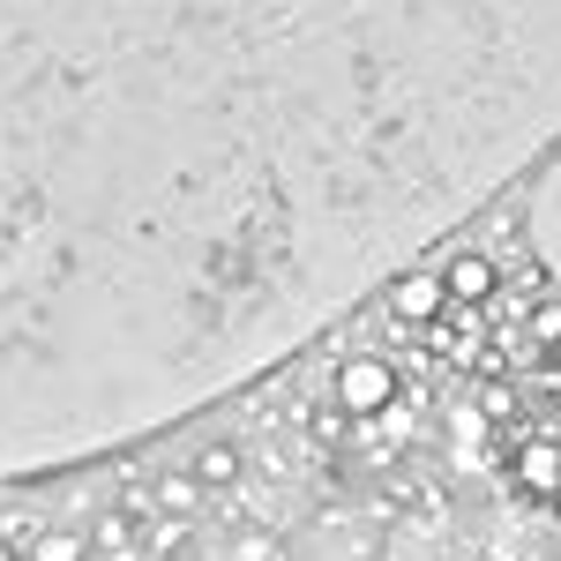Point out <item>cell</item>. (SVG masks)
Here are the masks:
<instances>
[{"instance_id": "obj_1", "label": "cell", "mask_w": 561, "mask_h": 561, "mask_svg": "<svg viewBox=\"0 0 561 561\" xmlns=\"http://www.w3.org/2000/svg\"><path fill=\"white\" fill-rule=\"evenodd\" d=\"M397 397H404V382H397V367L382 352H352L337 367V412H352V420H382Z\"/></svg>"}, {"instance_id": "obj_2", "label": "cell", "mask_w": 561, "mask_h": 561, "mask_svg": "<svg viewBox=\"0 0 561 561\" xmlns=\"http://www.w3.org/2000/svg\"><path fill=\"white\" fill-rule=\"evenodd\" d=\"M382 307H389V322H404V330H427V322H442V307H449L442 262H412V270H397V277L382 285Z\"/></svg>"}, {"instance_id": "obj_3", "label": "cell", "mask_w": 561, "mask_h": 561, "mask_svg": "<svg viewBox=\"0 0 561 561\" xmlns=\"http://www.w3.org/2000/svg\"><path fill=\"white\" fill-rule=\"evenodd\" d=\"M442 285H449V307H486L502 293V262L486 248H457V255H442Z\"/></svg>"}, {"instance_id": "obj_4", "label": "cell", "mask_w": 561, "mask_h": 561, "mask_svg": "<svg viewBox=\"0 0 561 561\" xmlns=\"http://www.w3.org/2000/svg\"><path fill=\"white\" fill-rule=\"evenodd\" d=\"M510 479H517L531 502H561V442H524L517 449V465H510Z\"/></svg>"}, {"instance_id": "obj_5", "label": "cell", "mask_w": 561, "mask_h": 561, "mask_svg": "<svg viewBox=\"0 0 561 561\" xmlns=\"http://www.w3.org/2000/svg\"><path fill=\"white\" fill-rule=\"evenodd\" d=\"M187 472H195L203 494H225V486H240V479H248V457H240V442H195Z\"/></svg>"}, {"instance_id": "obj_6", "label": "cell", "mask_w": 561, "mask_h": 561, "mask_svg": "<svg viewBox=\"0 0 561 561\" xmlns=\"http://www.w3.org/2000/svg\"><path fill=\"white\" fill-rule=\"evenodd\" d=\"M531 248H539V262L554 270V285H561V165L547 173L539 203H531Z\"/></svg>"}, {"instance_id": "obj_7", "label": "cell", "mask_w": 561, "mask_h": 561, "mask_svg": "<svg viewBox=\"0 0 561 561\" xmlns=\"http://www.w3.org/2000/svg\"><path fill=\"white\" fill-rule=\"evenodd\" d=\"M165 517H195L203 510V486H195V472H173V479H158V494H150Z\"/></svg>"}, {"instance_id": "obj_8", "label": "cell", "mask_w": 561, "mask_h": 561, "mask_svg": "<svg viewBox=\"0 0 561 561\" xmlns=\"http://www.w3.org/2000/svg\"><path fill=\"white\" fill-rule=\"evenodd\" d=\"M31 561H90V539L83 531H45L38 547H31Z\"/></svg>"}, {"instance_id": "obj_9", "label": "cell", "mask_w": 561, "mask_h": 561, "mask_svg": "<svg viewBox=\"0 0 561 561\" xmlns=\"http://www.w3.org/2000/svg\"><path fill=\"white\" fill-rule=\"evenodd\" d=\"M524 330H531V345H561V300L524 307Z\"/></svg>"}, {"instance_id": "obj_10", "label": "cell", "mask_w": 561, "mask_h": 561, "mask_svg": "<svg viewBox=\"0 0 561 561\" xmlns=\"http://www.w3.org/2000/svg\"><path fill=\"white\" fill-rule=\"evenodd\" d=\"M128 539H135V510H113V517H98V539H90V547H113V554H128Z\"/></svg>"}]
</instances>
